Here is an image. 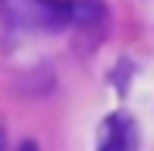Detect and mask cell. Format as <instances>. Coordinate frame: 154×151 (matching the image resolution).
<instances>
[{
    "instance_id": "cell-4",
    "label": "cell",
    "mask_w": 154,
    "mask_h": 151,
    "mask_svg": "<svg viewBox=\"0 0 154 151\" xmlns=\"http://www.w3.org/2000/svg\"><path fill=\"white\" fill-rule=\"evenodd\" d=\"M17 151H41V148L34 144V141H21V144H17Z\"/></svg>"
},
{
    "instance_id": "cell-3",
    "label": "cell",
    "mask_w": 154,
    "mask_h": 151,
    "mask_svg": "<svg viewBox=\"0 0 154 151\" xmlns=\"http://www.w3.org/2000/svg\"><path fill=\"white\" fill-rule=\"evenodd\" d=\"M106 17V7L99 0H69V24L79 28H93Z\"/></svg>"
},
{
    "instance_id": "cell-1",
    "label": "cell",
    "mask_w": 154,
    "mask_h": 151,
    "mask_svg": "<svg viewBox=\"0 0 154 151\" xmlns=\"http://www.w3.org/2000/svg\"><path fill=\"white\" fill-rule=\"evenodd\" d=\"M0 14L14 28L62 31L69 24V0H0Z\"/></svg>"
},
{
    "instance_id": "cell-5",
    "label": "cell",
    "mask_w": 154,
    "mask_h": 151,
    "mask_svg": "<svg viewBox=\"0 0 154 151\" xmlns=\"http://www.w3.org/2000/svg\"><path fill=\"white\" fill-rule=\"evenodd\" d=\"M0 151H4V131H0Z\"/></svg>"
},
{
    "instance_id": "cell-2",
    "label": "cell",
    "mask_w": 154,
    "mask_h": 151,
    "mask_svg": "<svg viewBox=\"0 0 154 151\" xmlns=\"http://www.w3.org/2000/svg\"><path fill=\"white\" fill-rule=\"evenodd\" d=\"M96 151H137V124L127 113H110L99 124V148Z\"/></svg>"
}]
</instances>
